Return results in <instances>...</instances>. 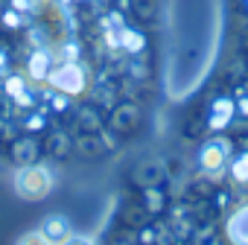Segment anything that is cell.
Masks as SVG:
<instances>
[{"mask_svg":"<svg viewBox=\"0 0 248 245\" xmlns=\"http://www.w3.org/2000/svg\"><path fill=\"white\" fill-rule=\"evenodd\" d=\"M15 193L27 201H38L53 190V178L44 167H24L15 172Z\"/></svg>","mask_w":248,"mask_h":245,"instance_id":"1","label":"cell"},{"mask_svg":"<svg viewBox=\"0 0 248 245\" xmlns=\"http://www.w3.org/2000/svg\"><path fill=\"white\" fill-rule=\"evenodd\" d=\"M228 242L231 245H248V201L239 204L228 219Z\"/></svg>","mask_w":248,"mask_h":245,"instance_id":"2","label":"cell"},{"mask_svg":"<svg viewBox=\"0 0 248 245\" xmlns=\"http://www.w3.org/2000/svg\"><path fill=\"white\" fill-rule=\"evenodd\" d=\"M38 230H41V233H44L53 245L64 242V239L73 233V230H70V222H67L64 216H47V219L41 222V228H38Z\"/></svg>","mask_w":248,"mask_h":245,"instance_id":"3","label":"cell"},{"mask_svg":"<svg viewBox=\"0 0 248 245\" xmlns=\"http://www.w3.org/2000/svg\"><path fill=\"white\" fill-rule=\"evenodd\" d=\"M225 143H207L204 149H202V167L204 169H219L222 164H225Z\"/></svg>","mask_w":248,"mask_h":245,"instance_id":"4","label":"cell"},{"mask_svg":"<svg viewBox=\"0 0 248 245\" xmlns=\"http://www.w3.org/2000/svg\"><path fill=\"white\" fill-rule=\"evenodd\" d=\"M231 181H236V184H245V187H248V152H245V155H239V158L231 164Z\"/></svg>","mask_w":248,"mask_h":245,"instance_id":"5","label":"cell"},{"mask_svg":"<svg viewBox=\"0 0 248 245\" xmlns=\"http://www.w3.org/2000/svg\"><path fill=\"white\" fill-rule=\"evenodd\" d=\"M18 245H53L41 230H32V233H24L21 239H18Z\"/></svg>","mask_w":248,"mask_h":245,"instance_id":"6","label":"cell"},{"mask_svg":"<svg viewBox=\"0 0 248 245\" xmlns=\"http://www.w3.org/2000/svg\"><path fill=\"white\" fill-rule=\"evenodd\" d=\"M59 245H93V239L91 236H76V233H70L64 242H59Z\"/></svg>","mask_w":248,"mask_h":245,"instance_id":"7","label":"cell"}]
</instances>
